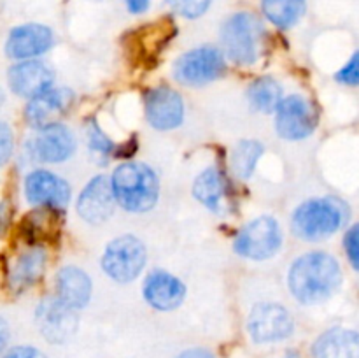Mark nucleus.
Instances as JSON below:
<instances>
[{"instance_id":"f257e3e1","label":"nucleus","mask_w":359,"mask_h":358,"mask_svg":"<svg viewBox=\"0 0 359 358\" xmlns=\"http://www.w3.org/2000/svg\"><path fill=\"white\" fill-rule=\"evenodd\" d=\"M342 284V269L335 256L311 251L298 256L287 272V288L302 304H321Z\"/></svg>"},{"instance_id":"f03ea898","label":"nucleus","mask_w":359,"mask_h":358,"mask_svg":"<svg viewBox=\"0 0 359 358\" xmlns=\"http://www.w3.org/2000/svg\"><path fill=\"white\" fill-rule=\"evenodd\" d=\"M109 181L116 204L128 213H147L156 206L160 181L149 165L123 161L114 168Z\"/></svg>"},{"instance_id":"7ed1b4c3","label":"nucleus","mask_w":359,"mask_h":358,"mask_svg":"<svg viewBox=\"0 0 359 358\" xmlns=\"http://www.w3.org/2000/svg\"><path fill=\"white\" fill-rule=\"evenodd\" d=\"M349 220V206L337 197L305 200L294 209L291 230L302 241L316 242L332 237Z\"/></svg>"},{"instance_id":"20e7f679","label":"nucleus","mask_w":359,"mask_h":358,"mask_svg":"<svg viewBox=\"0 0 359 358\" xmlns=\"http://www.w3.org/2000/svg\"><path fill=\"white\" fill-rule=\"evenodd\" d=\"M263 37L265 30L255 14L245 11L235 13L224 21L221 28L223 55H226L237 65H252L263 53Z\"/></svg>"},{"instance_id":"39448f33","label":"nucleus","mask_w":359,"mask_h":358,"mask_svg":"<svg viewBox=\"0 0 359 358\" xmlns=\"http://www.w3.org/2000/svg\"><path fill=\"white\" fill-rule=\"evenodd\" d=\"M146 262V246L132 234L112 239L102 255V269L116 283H132L140 276Z\"/></svg>"},{"instance_id":"423d86ee","label":"nucleus","mask_w":359,"mask_h":358,"mask_svg":"<svg viewBox=\"0 0 359 358\" xmlns=\"http://www.w3.org/2000/svg\"><path fill=\"white\" fill-rule=\"evenodd\" d=\"M283 246V230L272 216H258L242 227L235 237L233 249L244 258L262 262L276 256Z\"/></svg>"},{"instance_id":"0eeeda50","label":"nucleus","mask_w":359,"mask_h":358,"mask_svg":"<svg viewBox=\"0 0 359 358\" xmlns=\"http://www.w3.org/2000/svg\"><path fill=\"white\" fill-rule=\"evenodd\" d=\"M226 70V60L221 49L200 46L179 56L174 63V77L184 86H203L219 79Z\"/></svg>"},{"instance_id":"6e6552de","label":"nucleus","mask_w":359,"mask_h":358,"mask_svg":"<svg viewBox=\"0 0 359 358\" xmlns=\"http://www.w3.org/2000/svg\"><path fill=\"white\" fill-rule=\"evenodd\" d=\"M276 132L284 140H304L314 133L319 114L316 105L300 93L283 97L276 107Z\"/></svg>"},{"instance_id":"1a4fd4ad","label":"nucleus","mask_w":359,"mask_h":358,"mask_svg":"<svg viewBox=\"0 0 359 358\" xmlns=\"http://www.w3.org/2000/svg\"><path fill=\"white\" fill-rule=\"evenodd\" d=\"M248 332L258 344L283 343L294 332V319L284 305L276 302L256 304L248 316Z\"/></svg>"},{"instance_id":"9d476101","label":"nucleus","mask_w":359,"mask_h":358,"mask_svg":"<svg viewBox=\"0 0 359 358\" xmlns=\"http://www.w3.org/2000/svg\"><path fill=\"white\" fill-rule=\"evenodd\" d=\"M23 193L30 206L39 207V209L62 211L69 204L72 190L69 183L55 172L35 168L28 172L25 178Z\"/></svg>"},{"instance_id":"9b49d317","label":"nucleus","mask_w":359,"mask_h":358,"mask_svg":"<svg viewBox=\"0 0 359 358\" xmlns=\"http://www.w3.org/2000/svg\"><path fill=\"white\" fill-rule=\"evenodd\" d=\"M77 140L72 130L63 123H53L37 130L27 142V154L41 164H62L76 153Z\"/></svg>"},{"instance_id":"f8f14e48","label":"nucleus","mask_w":359,"mask_h":358,"mask_svg":"<svg viewBox=\"0 0 359 358\" xmlns=\"http://www.w3.org/2000/svg\"><path fill=\"white\" fill-rule=\"evenodd\" d=\"M55 44V34L49 27L41 23H25L18 25L9 32L6 39L7 58L16 60H35L48 53Z\"/></svg>"},{"instance_id":"ddd939ff","label":"nucleus","mask_w":359,"mask_h":358,"mask_svg":"<svg viewBox=\"0 0 359 358\" xmlns=\"http://www.w3.org/2000/svg\"><path fill=\"white\" fill-rule=\"evenodd\" d=\"M146 119L156 130H174L184 119V100L170 86L151 88L144 97Z\"/></svg>"},{"instance_id":"4468645a","label":"nucleus","mask_w":359,"mask_h":358,"mask_svg":"<svg viewBox=\"0 0 359 358\" xmlns=\"http://www.w3.org/2000/svg\"><path fill=\"white\" fill-rule=\"evenodd\" d=\"M76 95L69 88H49L30 98L25 107V119L35 130L46 128L70 111Z\"/></svg>"},{"instance_id":"2eb2a0df","label":"nucleus","mask_w":359,"mask_h":358,"mask_svg":"<svg viewBox=\"0 0 359 358\" xmlns=\"http://www.w3.org/2000/svg\"><path fill=\"white\" fill-rule=\"evenodd\" d=\"M55 81V72L41 60H21L7 70V86L16 97L34 98L35 95L49 90Z\"/></svg>"},{"instance_id":"dca6fc26","label":"nucleus","mask_w":359,"mask_h":358,"mask_svg":"<svg viewBox=\"0 0 359 358\" xmlns=\"http://www.w3.org/2000/svg\"><path fill=\"white\" fill-rule=\"evenodd\" d=\"M42 336L51 343H63L77 329V311L56 297L44 298L35 311Z\"/></svg>"},{"instance_id":"f3484780","label":"nucleus","mask_w":359,"mask_h":358,"mask_svg":"<svg viewBox=\"0 0 359 358\" xmlns=\"http://www.w3.org/2000/svg\"><path fill=\"white\" fill-rule=\"evenodd\" d=\"M116 207L111 181L105 175L90 179L77 199V214L90 225H100L112 216Z\"/></svg>"},{"instance_id":"a211bd4d","label":"nucleus","mask_w":359,"mask_h":358,"mask_svg":"<svg viewBox=\"0 0 359 358\" xmlns=\"http://www.w3.org/2000/svg\"><path fill=\"white\" fill-rule=\"evenodd\" d=\"M46 262H48V255L41 244L28 246L27 249L18 253L7 267L9 290L14 293H21L34 286L44 274Z\"/></svg>"},{"instance_id":"6ab92c4d","label":"nucleus","mask_w":359,"mask_h":358,"mask_svg":"<svg viewBox=\"0 0 359 358\" xmlns=\"http://www.w3.org/2000/svg\"><path fill=\"white\" fill-rule=\"evenodd\" d=\"M147 304L158 311H174L186 297V286L177 276L167 270H153L147 274L142 286Z\"/></svg>"},{"instance_id":"aec40b11","label":"nucleus","mask_w":359,"mask_h":358,"mask_svg":"<svg viewBox=\"0 0 359 358\" xmlns=\"http://www.w3.org/2000/svg\"><path fill=\"white\" fill-rule=\"evenodd\" d=\"M55 288L56 298L76 311L86 307L93 291L90 276L76 265H65L58 270Z\"/></svg>"},{"instance_id":"412c9836","label":"nucleus","mask_w":359,"mask_h":358,"mask_svg":"<svg viewBox=\"0 0 359 358\" xmlns=\"http://www.w3.org/2000/svg\"><path fill=\"white\" fill-rule=\"evenodd\" d=\"M312 358H359V332L330 329L312 344Z\"/></svg>"},{"instance_id":"4be33fe9","label":"nucleus","mask_w":359,"mask_h":358,"mask_svg":"<svg viewBox=\"0 0 359 358\" xmlns=\"http://www.w3.org/2000/svg\"><path fill=\"white\" fill-rule=\"evenodd\" d=\"M193 197L207 209L219 213L223 209V199L226 193V181L217 167H209L200 172L191 186Z\"/></svg>"},{"instance_id":"5701e85b","label":"nucleus","mask_w":359,"mask_h":358,"mask_svg":"<svg viewBox=\"0 0 359 358\" xmlns=\"http://www.w3.org/2000/svg\"><path fill=\"white\" fill-rule=\"evenodd\" d=\"M262 11L270 23L287 30L304 18L307 0H262Z\"/></svg>"},{"instance_id":"b1692460","label":"nucleus","mask_w":359,"mask_h":358,"mask_svg":"<svg viewBox=\"0 0 359 358\" xmlns=\"http://www.w3.org/2000/svg\"><path fill=\"white\" fill-rule=\"evenodd\" d=\"M248 100L255 111L273 112L283 100V86L270 76L258 77L248 86Z\"/></svg>"},{"instance_id":"393cba45","label":"nucleus","mask_w":359,"mask_h":358,"mask_svg":"<svg viewBox=\"0 0 359 358\" xmlns=\"http://www.w3.org/2000/svg\"><path fill=\"white\" fill-rule=\"evenodd\" d=\"M265 153V147L262 142L255 139H245L241 140L237 146L233 147L230 157L231 171L237 175L238 179H249L256 171L259 158Z\"/></svg>"},{"instance_id":"a878e982","label":"nucleus","mask_w":359,"mask_h":358,"mask_svg":"<svg viewBox=\"0 0 359 358\" xmlns=\"http://www.w3.org/2000/svg\"><path fill=\"white\" fill-rule=\"evenodd\" d=\"M86 137H88V147H90L91 153H93L102 164L107 161V158L111 157V153L114 151V142H112V140L107 137V133L97 125V121L88 123Z\"/></svg>"},{"instance_id":"bb28decb","label":"nucleus","mask_w":359,"mask_h":358,"mask_svg":"<svg viewBox=\"0 0 359 358\" xmlns=\"http://www.w3.org/2000/svg\"><path fill=\"white\" fill-rule=\"evenodd\" d=\"M167 2L172 7V11L181 14L182 18L195 20V18H200L209 9L212 0H167Z\"/></svg>"},{"instance_id":"cd10ccee","label":"nucleus","mask_w":359,"mask_h":358,"mask_svg":"<svg viewBox=\"0 0 359 358\" xmlns=\"http://www.w3.org/2000/svg\"><path fill=\"white\" fill-rule=\"evenodd\" d=\"M335 79L347 86H359V51L354 53L349 62L335 74Z\"/></svg>"},{"instance_id":"c85d7f7f","label":"nucleus","mask_w":359,"mask_h":358,"mask_svg":"<svg viewBox=\"0 0 359 358\" xmlns=\"http://www.w3.org/2000/svg\"><path fill=\"white\" fill-rule=\"evenodd\" d=\"M344 249L349 258V263L359 270V223L353 225L344 237Z\"/></svg>"},{"instance_id":"c756f323","label":"nucleus","mask_w":359,"mask_h":358,"mask_svg":"<svg viewBox=\"0 0 359 358\" xmlns=\"http://www.w3.org/2000/svg\"><path fill=\"white\" fill-rule=\"evenodd\" d=\"M14 153V133L9 123L0 119V167L11 160Z\"/></svg>"},{"instance_id":"7c9ffc66","label":"nucleus","mask_w":359,"mask_h":358,"mask_svg":"<svg viewBox=\"0 0 359 358\" xmlns=\"http://www.w3.org/2000/svg\"><path fill=\"white\" fill-rule=\"evenodd\" d=\"M2 358H48L34 346H13L2 354Z\"/></svg>"},{"instance_id":"2f4dec72","label":"nucleus","mask_w":359,"mask_h":358,"mask_svg":"<svg viewBox=\"0 0 359 358\" xmlns=\"http://www.w3.org/2000/svg\"><path fill=\"white\" fill-rule=\"evenodd\" d=\"M11 340V329L9 323L6 321V318L0 316V357L7 351V346H9Z\"/></svg>"},{"instance_id":"473e14b6","label":"nucleus","mask_w":359,"mask_h":358,"mask_svg":"<svg viewBox=\"0 0 359 358\" xmlns=\"http://www.w3.org/2000/svg\"><path fill=\"white\" fill-rule=\"evenodd\" d=\"M179 358H214V354L205 347H189V350L182 351Z\"/></svg>"},{"instance_id":"72a5a7b5","label":"nucleus","mask_w":359,"mask_h":358,"mask_svg":"<svg viewBox=\"0 0 359 358\" xmlns=\"http://www.w3.org/2000/svg\"><path fill=\"white\" fill-rule=\"evenodd\" d=\"M11 218H13V211L7 200L0 202V230H6L11 223Z\"/></svg>"},{"instance_id":"f704fd0d","label":"nucleus","mask_w":359,"mask_h":358,"mask_svg":"<svg viewBox=\"0 0 359 358\" xmlns=\"http://www.w3.org/2000/svg\"><path fill=\"white\" fill-rule=\"evenodd\" d=\"M151 0H126V7L132 14H142L149 9Z\"/></svg>"},{"instance_id":"c9c22d12","label":"nucleus","mask_w":359,"mask_h":358,"mask_svg":"<svg viewBox=\"0 0 359 358\" xmlns=\"http://www.w3.org/2000/svg\"><path fill=\"white\" fill-rule=\"evenodd\" d=\"M286 358H300V357H298V354H297V353H294V351H287Z\"/></svg>"}]
</instances>
